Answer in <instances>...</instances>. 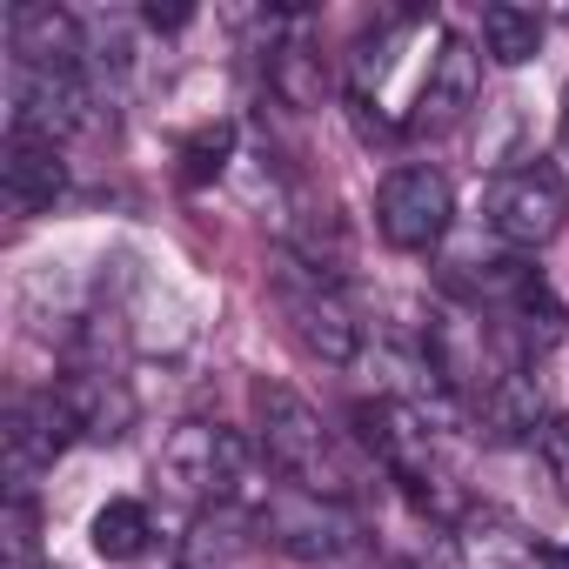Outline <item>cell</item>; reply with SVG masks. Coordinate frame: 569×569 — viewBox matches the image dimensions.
<instances>
[{
  "label": "cell",
  "mask_w": 569,
  "mask_h": 569,
  "mask_svg": "<svg viewBox=\"0 0 569 569\" xmlns=\"http://www.w3.org/2000/svg\"><path fill=\"white\" fill-rule=\"evenodd\" d=\"M248 409H254V449L281 482H296L309 496H329V502H349L362 489L356 456L342 449V436L322 422V409L309 396H296L289 382H254Z\"/></svg>",
  "instance_id": "1"
},
{
  "label": "cell",
  "mask_w": 569,
  "mask_h": 569,
  "mask_svg": "<svg viewBox=\"0 0 569 569\" xmlns=\"http://www.w3.org/2000/svg\"><path fill=\"white\" fill-rule=\"evenodd\" d=\"M168 496L201 502V509H254V496L268 489V476L254 469V442L221 429V422H174L161 456H154Z\"/></svg>",
  "instance_id": "2"
},
{
  "label": "cell",
  "mask_w": 569,
  "mask_h": 569,
  "mask_svg": "<svg viewBox=\"0 0 569 569\" xmlns=\"http://www.w3.org/2000/svg\"><path fill=\"white\" fill-rule=\"evenodd\" d=\"M356 436H362V449L416 496V509H429V516H456V509H462L456 476H449L442 442H436L442 429H436L422 409H409V402H396V396L356 402Z\"/></svg>",
  "instance_id": "3"
},
{
  "label": "cell",
  "mask_w": 569,
  "mask_h": 569,
  "mask_svg": "<svg viewBox=\"0 0 569 569\" xmlns=\"http://www.w3.org/2000/svg\"><path fill=\"white\" fill-rule=\"evenodd\" d=\"M248 522L274 542V549H289L302 562H322V569H349L369 556L362 542V522L349 502H329V496H309L296 482H268L248 509Z\"/></svg>",
  "instance_id": "4"
},
{
  "label": "cell",
  "mask_w": 569,
  "mask_h": 569,
  "mask_svg": "<svg viewBox=\"0 0 569 569\" xmlns=\"http://www.w3.org/2000/svg\"><path fill=\"white\" fill-rule=\"evenodd\" d=\"M274 302H281V322H289V336H296L316 362L349 369V362L362 356L369 322H362L356 302L336 289V274H316L309 261L281 254V268H274Z\"/></svg>",
  "instance_id": "5"
},
{
  "label": "cell",
  "mask_w": 569,
  "mask_h": 569,
  "mask_svg": "<svg viewBox=\"0 0 569 569\" xmlns=\"http://www.w3.org/2000/svg\"><path fill=\"white\" fill-rule=\"evenodd\" d=\"M482 221H489L496 241H509L522 254L549 248L562 234V221H569V181H562V168L542 161V154H529L516 168H496V181L482 194Z\"/></svg>",
  "instance_id": "6"
},
{
  "label": "cell",
  "mask_w": 569,
  "mask_h": 569,
  "mask_svg": "<svg viewBox=\"0 0 569 569\" xmlns=\"http://www.w3.org/2000/svg\"><path fill=\"white\" fill-rule=\"evenodd\" d=\"M456 221V188L442 168H396L376 188V228L402 254H429Z\"/></svg>",
  "instance_id": "7"
},
{
  "label": "cell",
  "mask_w": 569,
  "mask_h": 569,
  "mask_svg": "<svg viewBox=\"0 0 569 569\" xmlns=\"http://www.w3.org/2000/svg\"><path fill=\"white\" fill-rule=\"evenodd\" d=\"M0 436H8V496H28L34 476L54 469V456L68 442H81V422H74L61 389H34V396H14L8 429H0Z\"/></svg>",
  "instance_id": "8"
},
{
  "label": "cell",
  "mask_w": 569,
  "mask_h": 569,
  "mask_svg": "<svg viewBox=\"0 0 569 569\" xmlns=\"http://www.w3.org/2000/svg\"><path fill=\"white\" fill-rule=\"evenodd\" d=\"M476 101H482V54L449 34V41L429 54V74H422V88H416L409 128H416V134H449Z\"/></svg>",
  "instance_id": "9"
},
{
  "label": "cell",
  "mask_w": 569,
  "mask_h": 569,
  "mask_svg": "<svg viewBox=\"0 0 569 569\" xmlns=\"http://www.w3.org/2000/svg\"><path fill=\"white\" fill-rule=\"evenodd\" d=\"M0 181H8V201H14L21 214L54 208V201H61V188H68L61 141L28 134V128H8V148H0Z\"/></svg>",
  "instance_id": "10"
},
{
  "label": "cell",
  "mask_w": 569,
  "mask_h": 569,
  "mask_svg": "<svg viewBox=\"0 0 569 569\" xmlns=\"http://www.w3.org/2000/svg\"><path fill=\"white\" fill-rule=\"evenodd\" d=\"M469 416H476V429H482L489 442H536L542 422H549V402H542V389H536L529 369H509V376H496V382L469 402Z\"/></svg>",
  "instance_id": "11"
},
{
  "label": "cell",
  "mask_w": 569,
  "mask_h": 569,
  "mask_svg": "<svg viewBox=\"0 0 569 569\" xmlns=\"http://www.w3.org/2000/svg\"><path fill=\"white\" fill-rule=\"evenodd\" d=\"M61 396H68V409H74V422H81V436H94V442H114V436H128V422H134V402H128V389L114 382V376H61L54 382Z\"/></svg>",
  "instance_id": "12"
},
{
  "label": "cell",
  "mask_w": 569,
  "mask_h": 569,
  "mask_svg": "<svg viewBox=\"0 0 569 569\" xmlns=\"http://www.w3.org/2000/svg\"><path fill=\"white\" fill-rule=\"evenodd\" d=\"M154 536H161L154 529V509L134 502V496H108L94 509V522H88V542H94L101 562H141L154 549Z\"/></svg>",
  "instance_id": "13"
},
{
  "label": "cell",
  "mask_w": 569,
  "mask_h": 569,
  "mask_svg": "<svg viewBox=\"0 0 569 569\" xmlns=\"http://www.w3.org/2000/svg\"><path fill=\"white\" fill-rule=\"evenodd\" d=\"M248 516L241 509H208L188 536H181V562L174 569H241L248 562Z\"/></svg>",
  "instance_id": "14"
},
{
  "label": "cell",
  "mask_w": 569,
  "mask_h": 569,
  "mask_svg": "<svg viewBox=\"0 0 569 569\" xmlns=\"http://www.w3.org/2000/svg\"><path fill=\"white\" fill-rule=\"evenodd\" d=\"M542 14L536 8H509V0H496V8H482V54L502 61V68H522L542 54Z\"/></svg>",
  "instance_id": "15"
},
{
  "label": "cell",
  "mask_w": 569,
  "mask_h": 569,
  "mask_svg": "<svg viewBox=\"0 0 569 569\" xmlns=\"http://www.w3.org/2000/svg\"><path fill=\"white\" fill-rule=\"evenodd\" d=\"M228 161H234V121H208V128H194V134L181 141V181H188V188L221 181Z\"/></svg>",
  "instance_id": "16"
},
{
  "label": "cell",
  "mask_w": 569,
  "mask_h": 569,
  "mask_svg": "<svg viewBox=\"0 0 569 569\" xmlns=\"http://www.w3.org/2000/svg\"><path fill=\"white\" fill-rule=\"evenodd\" d=\"M268 88L289 101V108H309L322 94V81H316V68H309L302 48H268Z\"/></svg>",
  "instance_id": "17"
},
{
  "label": "cell",
  "mask_w": 569,
  "mask_h": 569,
  "mask_svg": "<svg viewBox=\"0 0 569 569\" xmlns=\"http://www.w3.org/2000/svg\"><path fill=\"white\" fill-rule=\"evenodd\" d=\"M0 549H8V562H0V569H34V502L28 496H8V516H0Z\"/></svg>",
  "instance_id": "18"
},
{
  "label": "cell",
  "mask_w": 569,
  "mask_h": 569,
  "mask_svg": "<svg viewBox=\"0 0 569 569\" xmlns=\"http://www.w3.org/2000/svg\"><path fill=\"white\" fill-rule=\"evenodd\" d=\"M529 449H536L542 476H549V482L569 496V416H549V422H542V436H536Z\"/></svg>",
  "instance_id": "19"
},
{
  "label": "cell",
  "mask_w": 569,
  "mask_h": 569,
  "mask_svg": "<svg viewBox=\"0 0 569 569\" xmlns=\"http://www.w3.org/2000/svg\"><path fill=\"white\" fill-rule=\"evenodd\" d=\"M141 21H148V28H154V34H174V28H188V21H194V14H188V8H148V14H141Z\"/></svg>",
  "instance_id": "20"
},
{
  "label": "cell",
  "mask_w": 569,
  "mask_h": 569,
  "mask_svg": "<svg viewBox=\"0 0 569 569\" xmlns=\"http://www.w3.org/2000/svg\"><path fill=\"white\" fill-rule=\"evenodd\" d=\"M542 569H569V549H542Z\"/></svg>",
  "instance_id": "21"
}]
</instances>
